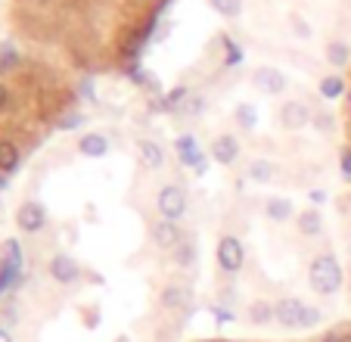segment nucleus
<instances>
[{
    "mask_svg": "<svg viewBox=\"0 0 351 342\" xmlns=\"http://www.w3.org/2000/svg\"><path fill=\"white\" fill-rule=\"evenodd\" d=\"M19 53L13 50V47H3V50H0V78H3V75L7 72H13V69H19Z\"/></svg>",
    "mask_w": 351,
    "mask_h": 342,
    "instance_id": "nucleus-26",
    "label": "nucleus"
},
{
    "mask_svg": "<svg viewBox=\"0 0 351 342\" xmlns=\"http://www.w3.org/2000/svg\"><path fill=\"white\" fill-rule=\"evenodd\" d=\"M174 150H178L180 165H186V168H193V171H196V174H206V168H208V159H206V152L199 150V140L193 137V134H180V137L174 140Z\"/></svg>",
    "mask_w": 351,
    "mask_h": 342,
    "instance_id": "nucleus-8",
    "label": "nucleus"
},
{
    "mask_svg": "<svg viewBox=\"0 0 351 342\" xmlns=\"http://www.w3.org/2000/svg\"><path fill=\"white\" fill-rule=\"evenodd\" d=\"M277 119H280V128H283V131H302V128L311 125L314 112L305 100H286V103L280 106Z\"/></svg>",
    "mask_w": 351,
    "mask_h": 342,
    "instance_id": "nucleus-5",
    "label": "nucleus"
},
{
    "mask_svg": "<svg viewBox=\"0 0 351 342\" xmlns=\"http://www.w3.org/2000/svg\"><path fill=\"white\" fill-rule=\"evenodd\" d=\"M22 165V150L16 140L0 137V174H13Z\"/></svg>",
    "mask_w": 351,
    "mask_h": 342,
    "instance_id": "nucleus-16",
    "label": "nucleus"
},
{
    "mask_svg": "<svg viewBox=\"0 0 351 342\" xmlns=\"http://www.w3.org/2000/svg\"><path fill=\"white\" fill-rule=\"evenodd\" d=\"M265 215L271 218V221L283 224V221H289V218L295 215V205H292V199H286V196H271L265 203Z\"/></svg>",
    "mask_w": 351,
    "mask_h": 342,
    "instance_id": "nucleus-17",
    "label": "nucleus"
},
{
    "mask_svg": "<svg viewBox=\"0 0 351 342\" xmlns=\"http://www.w3.org/2000/svg\"><path fill=\"white\" fill-rule=\"evenodd\" d=\"M208 7L224 19H239L243 16V0H208Z\"/></svg>",
    "mask_w": 351,
    "mask_h": 342,
    "instance_id": "nucleus-23",
    "label": "nucleus"
},
{
    "mask_svg": "<svg viewBox=\"0 0 351 342\" xmlns=\"http://www.w3.org/2000/svg\"><path fill=\"white\" fill-rule=\"evenodd\" d=\"M159 308L162 311H190L193 308V290L190 283H168L165 290L159 293Z\"/></svg>",
    "mask_w": 351,
    "mask_h": 342,
    "instance_id": "nucleus-10",
    "label": "nucleus"
},
{
    "mask_svg": "<svg viewBox=\"0 0 351 342\" xmlns=\"http://www.w3.org/2000/svg\"><path fill=\"white\" fill-rule=\"evenodd\" d=\"M252 84H255V91L267 93V97H280V93H286V87H289V78H286V72H280L277 66H258L252 72Z\"/></svg>",
    "mask_w": 351,
    "mask_h": 342,
    "instance_id": "nucleus-9",
    "label": "nucleus"
},
{
    "mask_svg": "<svg viewBox=\"0 0 351 342\" xmlns=\"http://www.w3.org/2000/svg\"><path fill=\"white\" fill-rule=\"evenodd\" d=\"M342 283H345V271L332 252H320V255L311 258V264H308V286L317 296H336L342 290Z\"/></svg>",
    "mask_w": 351,
    "mask_h": 342,
    "instance_id": "nucleus-1",
    "label": "nucleus"
},
{
    "mask_svg": "<svg viewBox=\"0 0 351 342\" xmlns=\"http://www.w3.org/2000/svg\"><path fill=\"white\" fill-rule=\"evenodd\" d=\"M208 156L218 165L230 168V165H237V159L243 156V146H239V140L233 137V134H218V137L212 140V152H208Z\"/></svg>",
    "mask_w": 351,
    "mask_h": 342,
    "instance_id": "nucleus-12",
    "label": "nucleus"
},
{
    "mask_svg": "<svg viewBox=\"0 0 351 342\" xmlns=\"http://www.w3.org/2000/svg\"><path fill=\"white\" fill-rule=\"evenodd\" d=\"M171 258L178 268H193V264H196V243H193V240H184V243L174 249Z\"/></svg>",
    "mask_w": 351,
    "mask_h": 342,
    "instance_id": "nucleus-25",
    "label": "nucleus"
},
{
    "mask_svg": "<svg viewBox=\"0 0 351 342\" xmlns=\"http://www.w3.org/2000/svg\"><path fill=\"white\" fill-rule=\"evenodd\" d=\"M342 330V342H351V327H339Z\"/></svg>",
    "mask_w": 351,
    "mask_h": 342,
    "instance_id": "nucleus-34",
    "label": "nucleus"
},
{
    "mask_svg": "<svg viewBox=\"0 0 351 342\" xmlns=\"http://www.w3.org/2000/svg\"><path fill=\"white\" fill-rule=\"evenodd\" d=\"M314 131L324 134V137H330V134H336V115H332L330 109H317L314 112V119H311Z\"/></svg>",
    "mask_w": 351,
    "mask_h": 342,
    "instance_id": "nucleus-24",
    "label": "nucleus"
},
{
    "mask_svg": "<svg viewBox=\"0 0 351 342\" xmlns=\"http://www.w3.org/2000/svg\"><path fill=\"white\" fill-rule=\"evenodd\" d=\"M233 122H237L243 131H255V128H258V112H255L252 103H237V109H233Z\"/></svg>",
    "mask_w": 351,
    "mask_h": 342,
    "instance_id": "nucleus-20",
    "label": "nucleus"
},
{
    "mask_svg": "<svg viewBox=\"0 0 351 342\" xmlns=\"http://www.w3.org/2000/svg\"><path fill=\"white\" fill-rule=\"evenodd\" d=\"M47 271H50V280L60 283V286H72V283L81 280V264L75 255H69V252H56L53 258H50V264H47Z\"/></svg>",
    "mask_w": 351,
    "mask_h": 342,
    "instance_id": "nucleus-6",
    "label": "nucleus"
},
{
    "mask_svg": "<svg viewBox=\"0 0 351 342\" xmlns=\"http://www.w3.org/2000/svg\"><path fill=\"white\" fill-rule=\"evenodd\" d=\"M149 237H153V243L159 246V249L174 252L180 243H184V227H180V221H168V218H159V221L153 224Z\"/></svg>",
    "mask_w": 351,
    "mask_h": 342,
    "instance_id": "nucleus-11",
    "label": "nucleus"
},
{
    "mask_svg": "<svg viewBox=\"0 0 351 342\" xmlns=\"http://www.w3.org/2000/svg\"><path fill=\"white\" fill-rule=\"evenodd\" d=\"M0 342H13V333L7 327H0Z\"/></svg>",
    "mask_w": 351,
    "mask_h": 342,
    "instance_id": "nucleus-32",
    "label": "nucleus"
},
{
    "mask_svg": "<svg viewBox=\"0 0 351 342\" xmlns=\"http://www.w3.org/2000/svg\"><path fill=\"white\" fill-rule=\"evenodd\" d=\"M295 231L298 237L305 240H317L320 233H324V215H320V209H302L295 215Z\"/></svg>",
    "mask_w": 351,
    "mask_h": 342,
    "instance_id": "nucleus-15",
    "label": "nucleus"
},
{
    "mask_svg": "<svg viewBox=\"0 0 351 342\" xmlns=\"http://www.w3.org/2000/svg\"><path fill=\"white\" fill-rule=\"evenodd\" d=\"M208 342H224V339H208Z\"/></svg>",
    "mask_w": 351,
    "mask_h": 342,
    "instance_id": "nucleus-36",
    "label": "nucleus"
},
{
    "mask_svg": "<svg viewBox=\"0 0 351 342\" xmlns=\"http://www.w3.org/2000/svg\"><path fill=\"white\" fill-rule=\"evenodd\" d=\"M249 321L258 323V327H265V323L277 321V315H274V302H265V299H255V302L249 305Z\"/></svg>",
    "mask_w": 351,
    "mask_h": 342,
    "instance_id": "nucleus-21",
    "label": "nucleus"
},
{
    "mask_svg": "<svg viewBox=\"0 0 351 342\" xmlns=\"http://www.w3.org/2000/svg\"><path fill=\"white\" fill-rule=\"evenodd\" d=\"M10 100H13V91H10V84L3 78H0V112L10 106Z\"/></svg>",
    "mask_w": 351,
    "mask_h": 342,
    "instance_id": "nucleus-31",
    "label": "nucleus"
},
{
    "mask_svg": "<svg viewBox=\"0 0 351 342\" xmlns=\"http://www.w3.org/2000/svg\"><path fill=\"white\" fill-rule=\"evenodd\" d=\"M326 62H330L336 72H342L351 62V44H345V41H330V44H326Z\"/></svg>",
    "mask_w": 351,
    "mask_h": 342,
    "instance_id": "nucleus-19",
    "label": "nucleus"
},
{
    "mask_svg": "<svg viewBox=\"0 0 351 342\" xmlns=\"http://www.w3.org/2000/svg\"><path fill=\"white\" fill-rule=\"evenodd\" d=\"M0 190H7V174H0Z\"/></svg>",
    "mask_w": 351,
    "mask_h": 342,
    "instance_id": "nucleus-35",
    "label": "nucleus"
},
{
    "mask_svg": "<svg viewBox=\"0 0 351 342\" xmlns=\"http://www.w3.org/2000/svg\"><path fill=\"white\" fill-rule=\"evenodd\" d=\"M308 302L295 296H283L280 302H274V315H277V323L283 330H302V321H305Z\"/></svg>",
    "mask_w": 351,
    "mask_h": 342,
    "instance_id": "nucleus-7",
    "label": "nucleus"
},
{
    "mask_svg": "<svg viewBox=\"0 0 351 342\" xmlns=\"http://www.w3.org/2000/svg\"><path fill=\"white\" fill-rule=\"evenodd\" d=\"M44 227H47V205L38 203V199H25V203L16 209V231L34 237V233H40Z\"/></svg>",
    "mask_w": 351,
    "mask_h": 342,
    "instance_id": "nucleus-4",
    "label": "nucleus"
},
{
    "mask_svg": "<svg viewBox=\"0 0 351 342\" xmlns=\"http://www.w3.org/2000/svg\"><path fill=\"white\" fill-rule=\"evenodd\" d=\"M339 171H342V178L351 184V146H342V152H339Z\"/></svg>",
    "mask_w": 351,
    "mask_h": 342,
    "instance_id": "nucleus-29",
    "label": "nucleus"
},
{
    "mask_svg": "<svg viewBox=\"0 0 351 342\" xmlns=\"http://www.w3.org/2000/svg\"><path fill=\"white\" fill-rule=\"evenodd\" d=\"M202 112H206V100H202V97H190L184 103V115H193V119H199Z\"/></svg>",
    "mask_w": 351,
    "mask_h": 342,
    "instance_id": "nucleus-28",
    "label": "nucleus"
},
{
    "mask_svg": "<svg viewBox=\"0 0 351 342\" xmlns=\"http://www.w3.org/2000/svg\"><path fill=\"white\" fill-rule=\"evenodd\" d=\"M317 91H320V97L324 100H342L345 97V91H348V84H345V78L339 72H332V75H324V78L317 81Z\"/></svg>",
    "mask_w": 351,
    "mask_h": 342,
    "instance_id": "nucleus-18",
    "label": "nucleus"
},
{
    "mask_svg": "<svg viewBox=\"0 0 351 342\" xmlns=\"http://www.w3.org/2000/svg\"><path fill=\"white\" fill-rule=\"evenodd\" d=\"M137 159H140V165H143L146 171H159L162 165H165V146L159 144V140H153V137H140L137 140Z\"/></svg>",
    "mask_w": 351,
    "mask_h": 342,
    "instance_id": "nucleus-13",
    "label": "nucleus"
},
{
    "mask_svg": "<svg viewBox=\"0 0 351 342\" xmlns=\"http://www.w3.org/2000/svg\"><path fill=\"white\" fill-rule=\"evenodd\" d=\"M311 199H314V203H324L326 193H324V190H314V193H311Z\"/></svg>",
    "mask_w": 351,
    "mask_h": 342,
    "instance_id": "nucleus-33",
    "label": "nucleus"
},
{
    "mask_svg": "<svg viewBox=\"0 0 351 342\" xmlns=\"http://www.w3.org/2000/svg\"><path fill=\"white\" fill-rule=\"evenodd\" d=\"M190 209V196L180 184H162L159 193H156V215L159 218H168V221H180Z\"/></svg>",
    "mask_w": 351,
    "mask_h": 342,
    "instance_id": "nucleus-2",
    "label": "nucleus"
},
{
    "mask_svg": "<svg viewBox=\"0 0 351 342\" xmlns=\"http://www.w3.org/2000/svg\"><path fill=\"white\" fill-rule=\"evenodd\" d=\"M109 150H112V144L103 131H84L78 137V152L84 159H106Z\"/></svg>",
    "mask_w": 351,
    "mask_h": 342,
    "instance_id": "nucleus-14",
    "label": "nucleus"
},
{
    "mask_svg": "<svg viewBox=\"0 0 351 342\" xmlns=\"http://www.w3.org/2000/svg\"><path fill=\"white\" fill-rule=\"evenodd\" d=\"M178 103H186V87H174L165 97V109H178Z\"/></svg>",
    "mask_w": 351,
    "mask_h": 342,
    "instance_id": "nucleus-30",
    "label": "nucleus"
},
{
    "mask_svg": "<svg viewBox=\"0 0 351 342\" xmlns=\"http://www.w3.org/2000/svg\"><path fill=\"white\" fill-rule=\"evenodd\" d=\"M274 174H277V168H274L267 159H255V162L249 165V181H252V184H271Z\"/></svg>",
    "mask_w": 351,
    "mask_h": 342,
    "instance_id": "nucleus-22",
    "label": "nucleus"
},
{
    "mask_svg": "<svg viewBox=\"0 0 351 342\" xmlns=\"http://www.w3.org/2000/svg\"><path fill=\"white\" fill-rule=\"evenodd\" d=\"M221 44H224V50H227L224 66H239V62H243V50H239V47L233 44L230 38H221Z\"/></svg>",
    "mask_w": 351,
    "mask_h": 342,
    "instance_id": "nucleus-27",
    "label": "nucleus"
},
{
    "mask_svg": "<svg viewBox=\"0 0 351 342\" xmlns=\"http://www.w3.org/2000/svg\"><path fill=\"white\" fill-rule=\"evenodd\" d=\"M245 264V246L239 237H233V233H224V237L218 240V246H215V268L221 271V274L233 277L239 274Z\"/></svg>",
    "mask_w": 351,
    "mask_h": 342,
    "instance_id": "nucleus-3",
    "label": "nucleus"
}]
</instances>
